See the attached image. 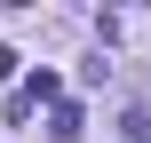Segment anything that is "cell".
<instances>
[{
  "mask_svg": "<svg viewBox=\"0 0 151 143\" xmlns=\"http://www.w3.org/2000/svg\"><path fill=\"white\" fill-rule=\"evenodd\" d=\"M8 72H16V48H0V80H8Z\"/></svg>",
  "mask_w": 151,
  "mask_h": 143,
  "instance_id": "cell-3",
  "label": "cell"
},
{
  "mask_svg": "<svg viewBox=\"0 0 151 143\" xmlns=\"http://www.w3.org/2000/svg\"><path fill=\"white\" fill-rule=\"evenodd\" d=\"M80 127H88V119H80V103H56V111H48V135H56V143H72Z\"/></svg>",
  "mask_w": 151,
  "mask_h": 143,
  "instance_id": "cell-2",
  "label": "cell"
},
{
  "mask_svg": "<svg viewBox=\"0 0 151 143\" xmlns=\"http://www.w3.org/2000/svg\"><path fill=\"white\" fill-rule=\"evenodd\" d=\"M32 103H56V72H32V80L16 88V103H8V119H24Z\"/></svg>",
  "mask_w": 151,
  "mask_h": 143,
  "instance_id": "cell-1",
  "label": "cell"
}]
</instances>
